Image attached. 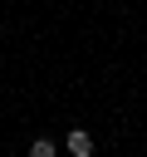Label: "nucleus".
Here are the masks:
<instances>
[{
    "label": "nucleus",
    "mask_w": 147,
    "mask_h": 157,
    "mask_svg": "<svg viewBox=\"0 0 147 157\" xmlns=\"http://www.w3.org/2000/svg\"><path fill=\"white\" fill-rule=\"evenodd\" d=\"M64 147H69V152H74V157H93V137H88V132H83V128H74V132H69V137H64Z\"/></svg>",
    "instance_id": "obj_1"
},
{
    "label": "nucleus",
    "mask_w": 147,
    "mask_h": 157,
    "mask_svg": "<svg viewBox=\"0 0 147 157\" xmlns=\"http://www.w3.org/2000/svg\"><path fill=\"white\" fill-rule=\"evenodd\" d=\"M29 157H59V147H54L49 137H34V142H29Z\"/></svg>",
    "instance_id": "obj_2"
}]
</instances>
